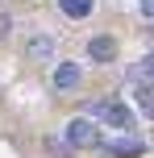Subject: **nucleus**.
Returning <instances> with one entry per match:
<instances>
[{"label": "nucleus", "instance_id": "20e7f679", "mask_svg": "<svg viewBox=\"0 0 154 158\" xmlns=\"http://www.w3.org/2000/svg\"><path fill=\"white\" fill-rule=\"evenodd\" d=\"M79 79H83V71H79L75 63H58V67H54V87H58V92H71Z\"/></svg>", "mask_w": 154, "mask_h": 158}, {"label": "nucleus", "instance_id": "7ed1b4c3", "mask_svg": "<svg viewBox=\"0 0 154 158\" xmlns=\"http://www.w3.org/2000/svg\"><path fill=\"white\" fill-rule=\"evenodd\" d=\"M104 150H108V154H117V158H138L146 146H142L138 137H108V142H104Z\"/></svg>", "mask_w": 154, "mask_h": 158}, {"label": "nucleus", "instance_id": "423d86ee", "mask_svg": "<svg viewBox=\"0 0 154 158\" xmlns=\"http://www.w3.org/2000/svg\"><path fill=\"white\" fill-rule=\"evenodd\" d=\"M88 54L96 58V63H108V58L117 54V42H113V38H92V46H88Z\"/></svg>", "mask_w": 154, "mask_h": 158}, {"label": "nucleus", "instance_id": "1a4fd4ad", "mask_svg": "<svg viewBox=\"0 0 154 158\" xmlns=\"http://www.w3.org/2000/svg\"><path fill=\"white\" fill-rule=\"evenodd\" d=\"M50 50H54L50 38H33V42H29V54H50Z\"/></svg>", "mask_w": 154, "mask_h": 158}, {"label": "nucleus", "instance_id": "f03ea898", "mask_svg": "<svg viewBox=\"0 0 154 158\" xmlns=\"http://www.w3.org/2000/svg\"><path fill=\"white\" fill-rule=\"evenodd\" d=\"M67 142L75 146V150H92V146H104V137L96 133V125H92L88 117H75V121H67Z\"/></svg>", "mask_w": 154, "mask_h": 158}, {"label": "nucleus", "instance_id": "9d476101", "mask_svg": "<svg viewBox=\"0 0 154 158\" xmlns=\"http://www.w3.org/2000/svg\"><path fill=\"white\" fill-rule=\"evenodd\" d=\"M138 8H142V17H150V21H154V0H142Z\"/></svg>", "mask_w": 154, "mask_h": 158}, {"label": "nucleus", "instance_id": "39448f33", "mask_svg": "<svg viewBox=\"0 0 154 158\" xmlns=\"http://www.w3.org/2000/svg\"><path fill=\"white\" fill-rule=\"evenodd\" d=\"M133 104H138L142 117L154 121V83H138V87H133Z\"/></svg>", "mask_w": 154, "mask_h": 158}, {"label": "nucleus", "instance_id": "6e6552de", "mask_svg": "<svg viewBox=\"0 0 154 158\" xmlns=\"http://www.w3.org/2000/svg\"><path fill=\"white\" fill-rule=\"evenodd\" d=\"M133 75H138L142 83H146V79L154 75V54H146V58H142V63H138V71H133Z\"/></svg>", "mask_w": 154, "mask_h": 158}, {"label": "nucleus", "instance_id": "0eeeda50", "mask_svg": "<svg viewBox=\"0 0 154 158\" xmlns=\"http://www.w3.org/2000/svg\"><path fill=\"white\" fill-rule=\"evenodd\" d=\"M92 4H96V0H58V8H63L67 17H75V21H83V17L92 13Z\"/></svg>", "mask_w": 154, "mask_h": 158}, {"label": "nucleus", "instance_id": "f257e3e1", "mask_svg": "<svg viewBox=\"0 0 154 158\" xmlns=\"http://www.w3.org/2000/svg\"><path fill=\"white\" fill-rule=\"evenodd\" d=\"M92 117L104 121V125H113V129H133V112L125 108L121 100H96L92 104Z\"/></svg>", "mask_w": 154, "mask_h": 158}]
</instances>
